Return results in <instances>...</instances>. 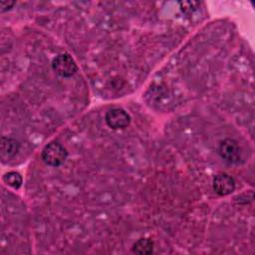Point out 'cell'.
<instances>
[{
    "mask_svg": "<svg viewBox=\"0 0 255 255\" xmlns=\"http://www.w3.org/2000/svg\"><path fill=\"white\" fill-rule=\"evenodd\" d=\"M41 157L46 164L50 166H59L67 159L68 151L60 142L52 141L43 148Z\"/></svg>",
    "mask_w": 255,
    "mask_h": 255,
    "instance_id": "6da1fadb",
    "label": "cell"
},
{
    "mask_svg": "<svg viewBox=\"0 0 255 255\" xmlns=\"http://www.w3.org/2000/svg\"><path fill=\"white\" fill-rule=\"evenodd\" d=\"M53 70L61 77H72L78 70L74 59L67 53L57 55L52 61Z\"/></svg>",
    "mask_w": 255,
    "mask_h": 255,
    "instance_id": "7a4b0ae2",
    "label": "cell"
},
{
    "mask_svg": "<svg viewBox=\"0 0 255 255\" xmlns=\"http://www.w3.org/2000/svg\"><path fill=\"white\" fill-rule=\"evenodd\" d=\"M220 156L229 163H237L241 158V148L238 142L232 138H225L219 143Z\"/></svg>",
    "mask_w": 255,
    "mask_h": 255,
    "instance_id": "3957f363",
    "label": "cell"
},
{
    "mask_svg": "<svg viewBox=\"0 0 255 255\" xmlns=\"http://www.w3.org/2000/svg\"><path fill=\"white\" fill-rule=\"evenodd\" d=\"M105 121L107 125L114 129L126 128L130 123L129 115L121 108H114L106 113Z\"/></svg>",
    "mask_w": 255,
    "mask_h": 255,
    "instance_id": "277c9868",
    "label": "cell"
},
{
    "mask_svg": "<svg viewBox=\"0 0 255 255\" xmlns=\"http://www.w3.org/2000/svg\"><path fill=\"white\" fill-rule=\"evenodd\" d=\"M213 190L220 196L232 193L235 189V181L232 176L227 173H218L213 178Z\"/></svg>",
    "mask_w": 255,
    "mask_h": 255,
    "instance_id": "5b68a950",
    "label": "cell"
},
{
    "mask_svg": "<svg viewBox=\"0 0 255 255\" xmlns=\"http://www.w3.org/2000/svg\"><path fill=\"white\" fill-rule=\"evenodd\" d=\"M1 157L3 160L9 159L13 157L20 148V143L18 140L7 137V136H2L1 137Z\"/></svg>",
    "mask_w": 255,
    "mask_h": 255,
    "instance_id": "8992f818",
    "label": "cell"
},
{
    "mask_svg": "<svg viewBox=\"0 0 255 255\" xmlns=\"http://www.w3.org/2000/svg\"><path fill=\"white\" fill-rule=\"evenodd\" d=\"M153 250V242L148 238H140L132 246V252L136 254H150Z\"/></svg>",
    "mask_w": 255,
    "mask_h": 255,
    "instance_id": "52a82bcc",
    "label": "cell"
},
{
    "mask_svg": "<svg viewBox=\"0 0 255 255\" xmlns=\"http://www.w3.org/2000/svg\"><path fill=\"white\" fill-rule=\"evenodd\" d=\"M3 180L7 185H9L15 189H18L22 185V182H23L21 174L16 171H9V172L5 173L3 176Z\"/></svg>",
    "mask_w": 255,
    "mask_h": 255,
    "instance_id": "ba28073f",
    "label": "cell"
},
{
    "mask_svg": "<svg viewBox=\"0 0 255 255\" xmlns=\"http://www.w3.org/2000/svg\"><path fill=\"white\" fill-rule=\"evenodd\" d=\"M15 4V1H0V10L1 12L11 9Z\"/></svg>",
    "mask_w": 255,
    "mask_h": 255,
    "instance_id": "9c48e42d",
    "label": "cell"
}]
</instances>
